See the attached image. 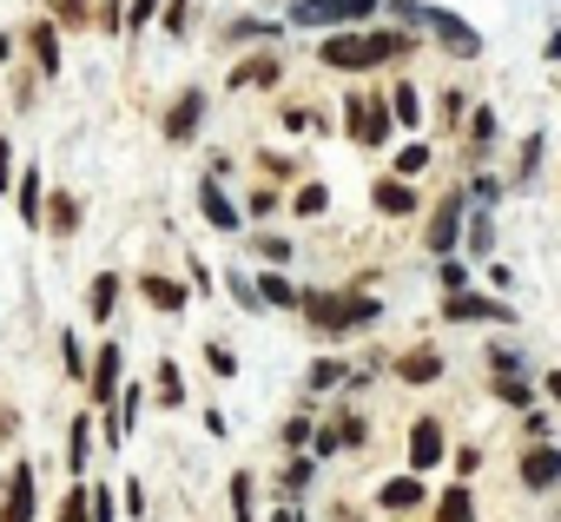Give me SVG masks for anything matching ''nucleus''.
<instances>
[{
  "instance_id": "obj_28",
  "label": "nucleus",
  "mask_w": 561,
  "mask_h": 522,
  "mask_svg": "<svg viewBox=\"0 0 561 522\" xmlns=\"http://www.w3.org/2000/svg\"><path fill=\"white\" fill-rule=\"evenodd\" d=\"M251 292H257V305H264V311H291V305H298L291 279H277V272H264V279L251 285Z\"/></svg>"
},
{
  "instance_id": "obj_35",
  "label": "nucleus",
  "mask_w": 561,
  "mask_h": 522,
  "mask_svg": "<svg viewBox=\"0 0 561 522\" xmlns=\"http://www.w3.org/2000/svg\"><path fill=\"white\" fill-rule=\"evenodd\" d=\"M344 377H351V364H344V358H318V364H311V390H337Z\"/></svg>"
},
{
  "instance_id": "obj_14",
  "label": "nucleus",
  "mask_w": 561,
  "mask_h": 522,
  "mask_svg": "<svg viewBox=\"0 0 561 522\" xmlns=\"http://www.w3.org/2000/svg\"><path fill=\"white\" fill-rule=\"evenodd\" d=\"M423 502H430L423 476H390V483L377 489V509H390V515H410V509H423Z\"/></svg>"
},
{
  "instance_id": "obj_19",
  "label": "nucleus",
  "mask_w": 561,
  "mask_h": 522,
  "mask_svg": "<svg viewBox=\"0 0 561 522\" xmlns=\"http://www.w3.org/2000/svg\"><path fill=\"white\" fill-rule=\"evenodd\" d=\"M456 251L482 265V258L495 251V218H489V212H469V218H462V245H456Z\"/></svg>"
},
{
  "instance_id": "obj_8",
  "label": "nucleus",
  "mask_w": 561,
  "mask_h": 522,
  "mask_svg": "<svg viewBox=\"0 0 561 522\" xmlns=\"http://www.w3.org/2000/svg\"><path fill=\"white\" fill-rule=\"evenodd\" d=\"M443 318H449V325H515V305L482 298V292H449V298H443Z\"/></svg>"
},
{
  "instance_id": "obj_2",
  "label": "nucleus",
  "mask_w": 561,
  "mask_h": 522,
  "mask_svg": "<svg viewBox=\"0 0 561 522\" xmlns=\"http://www.w3.org/2000/svg\"><path fill=\"white\" fill-rule=\"evenodd\" d=\"M397 27L403 34H436V47L443 54H456V60H476L482 54V34L462 21V14H449V8H423V0H397Z\"/></svg>"
},
{
  "instance_id": "obj_21",
  "label": "nucleus",
  "mask_w": 561,
  "mask_h": 522,
  "mask_svg": "<svg viewBox=\"0 0 561 522\" xmlns=\"http://www.w3.org/2000/svg\"><path fill=\"white\" fill-rule=\"evenodd\" d=\"M113 311H119V272H100V279L87 285V318H93V325H106Z\"/></svg>"
},
{
  "instance_id": "obj_56",
  "label": "nucleus",
  "mask_w": 561,
  "mask_h": 522,
  "mask_svg": "<svg viewBox=\"0 0 561 522\" xmlns=\"http://www.w3.org/2000/svg\"><path fill=\"white\" fill-rule=\"evenodd\" d=\"M8 185H14V146L0 139V192H8Z\"/></svg>"
},
{
  "instance_id": "obj_5",
  "label": "nucleus",
  "mask_w": 561,
  "mask_h": 522,
  "mask_svg": "<svg viewBox=\"0 0 561 522\" xmlns=\"http://www.w3.org/2000/svg\"><path fill=\"white\" fill-rule=\"evenodd\" d=\"M344 126L357 146H390V106L383 93H344Z\"/></svg>"
},
{
  "instance_id": "obj_10",
  "label": "nucleus",
  "mask_w": 561,
  "mask_h": 522,
  "mask_svg": "<svg viewBox=\"0 0 561 522\" xmlns=\"http://www.w3.org/2000/svg\"><path fill=\"white\" fill-rule=\"evenodd\" d=\"M198 120H205V93H198V87H185V93L172 100V113H165V126H159V133H165L172 146H185V139L198 133Z\"/></svg>"
},
{
  "instance_id": "obj_25",
  "label": "nucleus",
  "mask_w": 561,
  "mask_h": 522,
  "mask_svg": "<svg viewBox=\"0 0 561 522\" xmlns=\"http://www.w3.org/2000/svg\"><path fill=\"white\" fill-rule=\"evenodd\" d=\"M152 397H159V410H185V377H179V364H172V358H159Z\"/></svg>"
},
{
  "instance_id": "obj_32",
  "label": "nucleus",
  "mask_w": 561,
  "mask_h": 522,
  "mask_svg": "<svg viewBox=\"0 0 561 522\" xmlns=\"http://www.w3.org/2000/svg\"><path fill=\"white\" fill-rule=\"evenodd\" d=\"M324 205H331V185H324V179H311V185H298V198H291V212H298V218H318Z\"/></svg>"
},
{
  "instance_id": "obj_1",
  "label": "nucleus",
  "mask_w": 561,
  "mask_h": 522,
  "mask_svg": "<svg viewBox=\"0 0 561 522\" xmlns=\"http://www.w3.org/2000/svg\"><path fill=\"white\" fill-rule=\"evenodd\" d=\"M416 41L403 34V27H351V34H331V41H318V60L324 67H337V73H370V67H390V60H403Z\"/></svg>"
},
{
  "instance_id": "obj_9",
  "label": "nucleus",
  "mask_w": 561,
  "mask_h": 522,
  "mask_svg": "<svg viewBox=\"0 0 561 522\" xmlns=\"http://www.w3.org/2000/svg\"><path fill=\"white\" fill-rule=\"evenodd\" d=\"M34 509H41V496H34V469L21 463V469L8 476V489H0V522H34Z\"/></svg>"
},
{
  "instance_id": "obj_60",
  "label": "nucleus",
  "mask_w": 561,
  "mask_h": 522,
  "mask_svg": "<svg viewBox=\"0 0 561 522\" xmlns=\"http://www.w3.org/2000/svg\"><path fill=\"white\" fill-rule=\"evenodd\" d=\"M541 54H548V60H561V27L548 34V47H541Z\"/></svg>"
},
{
  "instance_id": "obj_12",
  "label": "nucleus",
  "mask_w": 561,
  "mask_h": 522,
  "mask_svg": "<svg viewBox=\"0 0 561 522\" xmlns=\"http://www.w3.org/2000/svg\"><path fill=\"white\" fill-rule=\"evenodd\" d=\"M198 212H205V225H211V231H238V225H244V212L231 205V192H225L218 179H205V185H198Z\"/></svg>"
},
{
  "instance_id": "obj_39",
  "label": "nucleus",
  "mask_w": 561,
  "mask_h": 522,
  "mask_svg": "<svg viewBox=\"0 0 561 522\" xmlns=\"http://www.w3.org/2000/svg\"><path fill=\"white\" fill-rule=\"evenodd\" d=\"M462 198H476V212H489V205L502 198V179H495V172H476V185H469Z\"/></svg>"
},
{
  "instance_id": "obj_43",
  "label": "nucleus",
  "mask_w": 561,
  "mask_h": 522,
  "mask_svg": "<svg viewBox=\"0 0 561 522\" xmlns=\"http://www.w3.org/2000/svg\"><path fill=\"white\" fill-rule=\"evenodd\" d=\"M443 292H469V265H462V258H443Z\"/></svg>"
},
{
  "instance_id": "obj_16",
  "label": "nucleus",
  "mask_w": 561,
  "mask_h": 522,
  "mask_svg": "<svg viewBox=\"0 0 561 522\" xmlns=\"http://www.w3.org/2000/svg\"><path fill=\"white\" fill-rule=\"evenodd\" d=\"M21 41H27V54H34L41 73H60V27H54V21H34Z\"/></svg>"
},
{
  "instance_id": "obj_51",
  "label": "nucleus",
  "mask_w": 561,
  "mask_h": 522,
  "mask_svg": "<svg viewBox=\"0 0 561 522\" xmlns=\"http://www.w3.org/2000/svg\"><path fill=\"white\" fill-rule=\"evenodd\" d=\"M159 8H165V0H133V14H126V21H119V27H133V34H139V27H146V21H152V14H159Z\"/></svg>"
},
{
  "instance_id": "obj_34",
  "label": "nucleus",
  "mask_w": 561,
  "mask_h": 522,
  "mask_svg": "<svg viewBox=\"0 0 561 522\" xmlns=\"http://www.w3.org/2000/svg\"><path fill=\"white\" fill-rule=\"evenodd\" d=\"M489 371H495V377H528V358L508 351V344H489Z\"/></svg>"
},
{
  "instance_id": "obj_22",
  "label": "nucleus",
  "mask_w": 561,
  "mask_h": 522,
  "mask_svg": "<svg viewBox=\"0 0 561 522\" xmlns=\"http://www.w3.org/2000/svg\"><path fill=\"white\" fill-rule=\"evenodd\" d=\"M244 87H277V54L238 60V67H231V93H244Z\"/></svg>"
},
{
  "instance_id": "obj_36",
  "label": "nucleus",
  "mask_w": 561,
  "mask_h": 522,
  "mask_svg": "<svg viewBox=\"0 0 561 522\" xmlns=\"http://www.w3.org/2000/svg\"><path fill=\"white\" fill-rule=\"evenodd\" d=\"M60 358H67V377H73V384H80V377H87V364H93V358L80 351V331H60Z\"/></svg>"
},
{
  "instance_id": "obj_57",
  "label": "nucleus",
  "mask_w": 561,
  "mask_h": 522,
  "mask_svg": "<svg viewBox=\"0 0 561 522\" xmlns=\"http://www.w3.org/2000/svg\"><path fill=\"white\" fill-rule=\"evenodd\" d=\"M100 27H119V0H100Z\"/></svg>"
},
{
  "instance_id": "obj_37",
  "label": "nucleus",
  "mask_w": 561,
  "mask_h": 522,
  "mask_svg": "<svg viewBox=\"0 0 561 522\" xmlns=\"http://www.w3.org/2000/svg\"><path fill=\"white\" fill-rule=\"evenodd\" d=\"M87 522H119V496L113 489H87Z\"/></svg>"
},
{
  "instance_id": "obj_4",
  "label": "nucleus",
  "mask_w": 561,
  "mask_h": 522,
  "mask_svg": "<svg viewBox=\"0 0 561 522\" xmlns=\"http://www.w3.org/2000/svg\"><path fill=\"white\" fill-rule=\"evenodd\" d=\"M377 14V0H298L291 8V27H337V34H351V27H364Z\"/></svg>"
},
{
  "instance_id": "obj_26",
  "label": "nucleus",
  "mask_w": 561,
  "mask_h": 522,
  "mask_svg": "<svg viewBox=\"0 0 561 522\" xmlns=\"http://www.w3.org/2000/svg\"><path fill=\"white\" fill-rule=\"evenodd\" d=\"M436 522H476V489H469V483L443 489V496H436Z\"/></svg>"
},
{
  "instance_id": "obj_53",
  "label": "nucleus",
  "mask_w": 561,
  "mask_h": 522,
  "mask_svg": "<svg viewBox=\"0 0 561 522\" xmlns=\"http://www.w3.org/2000/svg\"><path fill=\"white\" fill-rule=\"evenodd\" d=\"M535 166H541V133L522 139V179H535Z\"/></svg>"
},
{
  "instance_id": "obj_6",
  "label": "nucleus",
  "mask_w": 561,
  "mask_h": 522,
  "mask_svg": "<svg viewBox=\"0 0 561 522\" xmlns=\"http://www.w3.org/2000/svg\"><path fill=\"white\" fill-rule=\"evenodd\" d=\"M462 218H469V198L462 192H443L436 198V212H430V231H423V251H456L462 245Z\"/></svg>"
},
{
  "instance_id": "obj_40",
  "label": "nucleus",
  "mask_w": 561,
  "mask_h": 522,
  "mask_svg": "<svg viewBox=\"0 0 561 522\" xmlns=\"http://www.w3.org/2000/svg\"><path fill=\"white\" fill-rule=\"evenodd\" d=\"M331 430H337V443H344V450H357V443H364V436H370V430H364V417H357V410H337V423H331Z\"/></svg>"
},
{
  "instance_id": "obj_18",
  "label": "nucleus",
  "mask_w": 561,
  "mask_h": 522,
  "mask_svg": "<svg viewBox=\"0 0 561 522\" xmlns=\"http://www.w3.org/2000/svg\"><path fill=\"white\" fill-rule=\"evenodd\" d=\"M397 377H403V384H436V377H443V351H436V344L403 351V358H397Z\"/></svg>"
},
{
  "instance_id": "obj_45",
  "label": "nucleus",
  "mask_w": 561,
  "mask_h": 522,
  "mask_svg": "<svg viewBox=\"0 0 561 522\" xmlns=\"http://www.w3.org/2000/svg\"><path fill=\"white\" fill-rule=\"evenodd\" d=\"M277 205H285V198H277V192H264V185H257V192L244 198V218H271Z\"/></svg>"
},
{
  "instance_id": "obj_55",
  "label": "nucleus",
  "mask_w": 561,
  "mask_h": 522,
  "mask_svg": "<svg viewBox=\"0 0 561 522\" xmlns=\"http://www.w3.org/2000/svg\"><path fill=\"white\" fill-rule=\"evenodd\" d=\"M119 509H126V515H146V489H139V483H126V489H119Z\"/></svg>"
},
{
  "instance_id": "obj_48",
  "label": "nucleus",
  "mask_w": 561,
  "mask_h": 522,
  "mask_svg": "<svg viewBox=\"0 0 561 522\" xmlns=\"http://www.w3.org/2000/svg\"><path fill=\"white\" fill-rule=\"evenodd\" d=\"M225 292H231L244 311H264V305H257V292H251V279H238V272H231V279H225Z\"/></svg>"
},
{
  "instance_id": "obj_11",
  "label": "nucleus",
  "mask_w": 561,
  "mask_h": 522,
  "mask_svg": "<svg viewBox=\"0 0 561 522\" xmlns=\"http://www.w3.org/2000/svg\"><path fill=\"white\" fill-rule=\"evenodd\" d=\"M443 450H449V443H443V423H436V417H416V423H410V469H416V476L436 469Z\"/></svg>"
},
{
  "instance_id": "obj_49",
  "label": "nucleus",
  "mask_w": 561,
  "mask_h": 522,
  "mask_svg": "<svg viewBox=\"0 0 561 522\" xmlns=\"http://www.w3.org/2000/svg\"><path fill=\"white\" fill-rule=\"evenodd\" d=\"M205 364H211V371H218V377H238V358H231V351H225V344H205Z\"/></svg>"
},
{
  "instance_id": "obj_27",
  "label": "nucleus",
  "mask_w": 561,
  "mask_h": 522,
  "mask_svg": "<svg viewBox=\"0 0 561 522\" xmlns=\"http://www.w3.org/2000/svg\"><path fill=\"white\" fill-rule=\"evenodd\" d=\"M87 456H93V417L80 410V417H73V430H67V469L80 476V469H87Z\"/></svg>"
},
{
  "instance_id": "obj_52",
  "label": "nucleus",
  "mask_w": 561,
  "mask_h": 522,
  "mask_svg": "<svg viewBox=\"0 0 561 522\" xmlns=\"http://www.w3.org/2000/svg\"><path fill=\"white\" fill-rule=\"evenodd\" d=\"M443 120H469V100H462V87H443Z\"/></svg>"
},
{
  "instance_id": "obj_41",
  "label": "nucleus",
  "mask_w": 561,
  "mask_h": 522,
  "mask_svg": "<svg viewBox=\"0 0 561 522\" xmlns=\"http://www.w3.org/2000/svg\"><path fill=\"white\" fill-rule=\"evenodd\" d=\"M311 430H318V423H311V410H298V417L285 423V450H298V456H305V443H311Z\"/></svg>"
},
{
  "instance_id": "obj_59",
  "label": "nucleus",
  "mask_w": 561,
  "mask_h": 522,
  "mask_svg": "<svg viewBox=\"0 0 561 522\" xmlns=\"http://www.w3.org/2000/svg\"><path fill=\"white\" fill-rule=\"evenodd\" d=\"M541 390H548V397L561 404V371H548V377H541Z\"/></svg>"
},
{
  "instance_id": "obj_47",
  "label": "nucleus",
  "mask_w": 561,
  "mask_h": 522,
  "mask_svg": "<svg viewBox=\"0 0 561 522\" xmlns=\"http://www.w3.org/2000/svg\"><path fill=\"white\" fill-rule=\"evenodd\" d=\"M87 14H93V0H60V21L54 27H87Z\"/></svg>"
},
{
  "instance_id": "obj_38",
  "label": "nucleus",
  "mask_w": 561,
  "mask_h": 522,
  "mask_svg": "<svg viewBox=\"0 0 561 522\" xmlns=\"http://www.w3.org/2000/svg\"><path fill=\"white\" fill-rule=\"evenodd\" d=\"M423 166H430V146L416 139V146H403V152H397V172H390V179H416Z\"/></svg>"
},
{
  "instance_id": "obj_46",
  "label": "nucleus",
  "mask_w": 561,
  "mask_h": 522,
  "mask_svg": "<svg viewBox=\"0 0 561 522\" xmlns=\"http://www.w3.org/2000/svg\"><path fill=\"white\" fill-rule=\"evenodd\" d=\"M449 469H456V483H469V476L482 469V450H476V443H469V450H456V456H449Z\"/></svg>"
},
{
  "instance_id": "obj_58",
  "label": "nucleus",
  "mask_w": 561,
  "mask_h": 522,
  "mask_svg": "<svg viewBox=\"0 0 561 522\" xmlns=\"http://www.w3.org/2000/svg\"><path fill=\"white\" fill-rule=\"evenodd\" d=\"M271 522H311V515H305L298 502H285V509H277V515H271Z\"/></svg>"
},
{
  "instance_id": "obj_13",
  "label": "nucleus",
  "mask_w": 561,
  "mask_h": 522,
  "mask_svg": "<svg viewBox=\"0 0 561 522\" xmlns=\"http://www.w3.org/2000/svg\"><path fill=\"white\" fill-rule=\"evenodd\" d=\"M522 483L528 489H554L561 483V450L554 443H528L522 450Z\"/></svg>"
},
{
  "instance_id": "obj_20",
  "label": "nucleus",
  "mask_w": 561,
  "mask_h": 522,
  "mask_svg": "<svg viewBox=\"0 0 561 522\" xmlns=\"http://www.w3.org/2000/svg\"><path fill=\"white\" fill-rule=\"evenodd\" d=\"M462 139H469V146H462V152H469V166H482V159H489V146H495V113H489V106H476V113L462 120Z\"/></svg>"
},
{
  "instance_id": "obj_33",
  "label": "nucleus",
  "mask_w": 561,
  "mask_h": 522,
  "mask_svg": "<svg viewBox=\"0 0 561 522\" xmlns=\"http://www.w3.org/2000/svg\"><path fill=\"white\" fill-rule=\"evenodd\" d=\"M251 489H257V483H251V469H238V476H231V515H238V522H257Z\"/></svg>"
},
{
  "instance_id": "obj_3",
  "label": "nucleus",
  "mask_w": 561,
  "mask_h": 522,
  "mask_svg": "<svg viewBox=\"0 0 561 522\" xmlns=\"http://www.w3.org/2000/svg\"><path fill=\"white\" fill-rule=\"evenodd\" d=\"M298 311H305L311 331H324V338H344V331H364V325L383 318V305L364 298V292H305Z\"/></svg>"
},
{
  "instance_id": "obj_44",
  "label": "nucleus",
  "mask_w": 561,
  "mask_h": 522,
  "mask_svg": "<svg viewBox=\"0 0 561 522\" xmlns=\"http://www.w3.org/2000/svg\"><path fill=\"white\" fill-rule=\"evenodd\" d=\"M257 251H264V265H291V238H257Z\"/></svg>"
},
{
  "instance_id": "obj_15",
  "label": "nucleus",
  "mask_w": 561,
  "mask_h": 522,
  "mask_svg": "<svg viewBox=\"0 0 561 522\" xmlns=\"http://www.w3.org/2000/svg\"><path fill=\"white\" fill-rule=\"evenodd\" d=\"M370 205H377L383 218H410V212H416V185H410V179H377V185H370Z\"/></svg>"
},
{
  "instance_id": "obj_30",
  "label": "nucleus",
  "mask_w": 561,
  "mask_h": 522,
  "mask_svg": "<svg viewBox=\"0 0 561 522\" xmlns=\"http://www.w3.org/2000/svg\"><path fill=\"white\" fill-rule=\"evenodd\" d=\"M495 404H515V410H535V377H489Z\"/></svg>"
},
{
  "instance_id": "obj_54",
  "label": "nucleus",
  "mask_w": 561,
  "mask_h": 522,
  "mask_svg": "<svg viewBox=\"0 0 561 522\" xmlns=\"http://www.w3.org/2000/svg\"><path fill=\"white\" fill-rule=\"evenodd\" d=\"M185 14H192V0H165V34H185Z\"/></svg>"
},
{
  "instance_id": "obj_24",
  "label": "nucleus",
  "mask_w": 561,
  "mask_h": 522,
  "mask_svg": "<svg viewBox=\"0 0 561 522\" xmlns=\"http://www.w3.org/2000/svg\"><path fill=\"white\" fill-rule=\"evenodd\" d=\"M383 106H390V126H423V93L416 87H390Z\"/></svg>"
},
{
  "instance_id": "obj_31",
  "label": "nucleus",
  "mask_w": 561,
  "mask_h": 522,
  "mask_svg": "<svg viewBox=\"0 0 561 522\" xmlns=\"http://www.w3.org/2000/svg\"><path fill=\"white\" fill-rule=\"evenodd\" d=\"M311 476H318V463H311V456H291V463H285V469H277V489H285V496H291V502H298V496H305V489H311Z\"/></svg>"
},
{
  "instance_id": "obj_42",
  "label": "nucleus",
  "mask_w": 561,
  "mask_h": 522,
  "mask_svg": "<svg viewBox=\"0 0 561 522\" xmlns=\"http://www.w3.org/2000/svg\"><path fill=\"white\" fill-rule=\"evenodd\" d=\"M231 41H277V21H231Z\"/></svg>"
},
{
  "instance_id": "obj_50",
  "label": "nucleus",
  "mask_w": 561,
  "mask_h": 522,
  "mask_svg": "<svg viewBox=\"0 0 561 522\" xmlns=\"http://www.w3.org/2000/svg\"><path fill=\"white\" fill-rule=\"evenodd\" d=\"M60 522H87V489H80V483L67 489V502H60Z\"/></svg>"
},
{
  "instance_id": "obj_29",
  "label": "nucleus",
  "mask_w": 561,
  "mask_h": 522,
  "mask_svg": "<svg viewBox=\"0 0 561 522\" xmlns=\"http://www.w3.org/2000/svg\"><path fill=\"white\" fill-rule=\"evenodd\" d=\"M14 205H21V218H27V225H41L47 192H41V172H34V166H27V172H21V185H14Z\"/></svg>"
},
{
  "instance_id": "obj_17",
  "label": "nucleus",
  "mask_w": 561,
  "mask_h": 522,
  "mask_svg": "<svg viewBox=\"0 0 561 522\" xmlns=\"http://www.w3.org/2000/svg\"><path fill=\"white\" fill-rule=\"evenodd\" d=\"M139 298H146L152 311H185V305H192L185 285H179V279H159V272H139Z\"/></svg>"
},
{
  "instance_id": "obj_7",
  "label": "nucleus",
  "mask_w": 561,
  "mask_h": 522,
  "mask_svg": "<svg viewBox=\"0 0 561 522\" xmlns=\"http://www.w3.org/2000/svg\"><path fill=\"white\" fill-rule=\"evenodd\" d=\"M87 390H93L100 410L119 404V390H126V351H119V344H100V351H93V364H87Z\"/></svg>"
},
{
  "instance_id": "obj_23",
  "label": "nucleus",
  "mask_w": 561,
  "mask_h": 522,
  "mask_svg": "<svg viewBox=\"0 0 561 522\" xmlns=\"http://www.w3.org/2000/svg\"><path fill=\"white\" fill-rule=\"evenodd\" d=\"M41 225H54L60 238H73V231H80V198H73V192H54V198L41 205Z\"/></svg>"
}]
</instances>
